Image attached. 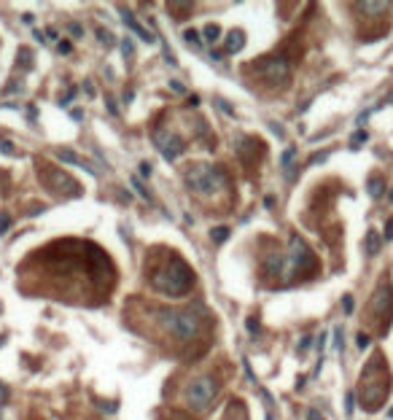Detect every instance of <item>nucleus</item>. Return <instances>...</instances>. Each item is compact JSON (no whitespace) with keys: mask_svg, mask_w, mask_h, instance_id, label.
Masks as SVG:
<instances>
[{"mask_svg":"<svg viewBox=\"0 0 393 420\" xmlns=\"http://www.w3.org/2000/svg\"><path fill=\"white\" fill-rule=\"evenodd\" d=\"M216 105H218V108H221V111L226 113V116H235V108H232V105H226V100H221V97H218V100H216Z\"/></svg>","mask_w":393,"mask_h":420,"instance_id":"32","label":"nucleus"},{"mask_svg":"<svg viewBox=\"0 0 393 420\" xmlns=\"http://www.w3.org/2000/svg\"><path fill=\"white\" fill-rule=\"evenodd\" d=\"M145 278L148 285L162 296L181 299L194 288V270L183 262L178 251H164L162 256H151V264L145 262Z\"/></svg>","mask_w":393,"mask_h":420,"instance_id":"2","label":"nucleus"},{"mask_svg":"<svg viewBox=\"0 0 393 420\" xmlns=\"http://www.w3.org/2000/svg\"><path fill=\"white\" fill-rule=\"evenodd\" d=\"M183 38H186V43L202 46V38H199V32H197V30H183Z\"/></svg>","mask_w":393,"mask_h":420,"instance_id":"21","label":"nucleus"},{"mask_svg":"<svg viewBox=\"0 0 393 420\" xmlns=\"http://www.w3.org/2000/svg\"><path fill=\"white\" fill-rule=\"evenodd\" d=\"M224 46H226V51H229V54L243 51V49H245V32H243V30H229V32H226V38H224Z\"/></svg>","mask_w":393,"mask_h":420,"instance_id":"13","label":"nucleus"},{"mask_svg":"<svg viewBox=\"0 0 393 420\" xmlns=\"http://www.w3.org/2000/svg\"><path fill=\"white\" fill-rule=\"evenodd\" d=\"M170 86H172V92H178V95H183V92H186L181 81H170Z\"/></svg>","mask_w":393,"mask_h":420,"instance_id":"42","label":"nucleus"},{"mask_svg":"<svg viewBox=\"0 0 393 420\" xmlns=\"http://www.w3.org/2000/svg\"><path fill=\"white\" fill-rule=\"evenodd\" d=\"M380 243H383V237H380L377 232L372 229L369 235H366V253H369V256H375V253L380 251Z\"/></svg>","mask_w":393,"mask_h":420,"instance_id":"15","label":"nucleus"},{"mask_svg":"<svg viewBox=\"0 0 393 420\" xmlns=\"http://www.w3.org/2000/svg\"><path fill=\"white\" fill-rule=\"evenodd\" d=\"M100 410L108 412V415H113V412H119V404L116 402H103V404H100Z\"/></svg>","mask_w":393,"mask_h":420,"instance_id":"31","label":"nucleus"},{"mask_svg":"<svg viewBox=\"0 0 393 420\" xmlns=\"http://www.w3.org/2000/svg\"><path fill=\"white\" fill-rule=\"evenodd\" d=\"M364 321H366V326H375V331L380 337L388 334V329L393 323V285L388 280H383L380 288L372 294L369 304H366Z\"/></svg>","mask_w":393,"mask_h":420,"instance_id":"6","label":"nucleus"},{"mask_svg":"<svg viewBox=\"0 0 393 420\" xmlns=\"http://www.w3.org/2000/svg\"><path fill=\"white\" fill-rule=\"evenodd\" d=\"M353 410H356V393L348 391V396H345V415H353Z\"/></svg>","mask_w":393,"mask_h":420,"instance_id":"19","label":"nucleus"},{"mask_svg":"<svg viewBox=\"0 0 393 420\" xmlns=\"http://www.w3.org/2000/svg\"><path fill=\"white\" fill-rule=\"evenodd\" d=\"M388 199H391V202H393V189H391V191H388Z\"/></svg>","mask_w":393,"mask_h":420,"instance_id":"49","label":"nucleus"},{"mask_svg":"<svg viewBox=\"0 0 393 420\" xmlns=\"http://www.w3.org/2000/svg\"><path fill=\"white\" fill-rule=\"evenodd\" d=\"M267 420H275V418H272V412H267Z\"/></svg>","mask_w":393,"mask_h":420,"instance_id":"50","label":"nucleus"},{"mask_svg":"<svg viewBox=\"0 0 393 420\" xmlns=\"http://www.w3.org/2000/svg\"><path fill=\"white\" fill-rule=\"evenodd\" d=\"M132 97H135V92L127 89V92H124V103H132Z\"/></svg>","mask_w":393,"mask_h":420,"instance_id":"46","label":"nucleus"},{"mask_svg":"<svg viewBox=\"0 0 393 420\" xmlns=\"http://www.w3.org/2000/svg\"><path fill=\"white\" fill-rule=\"evenodd\" d=\"M202 35H205V41H208V43H213V41L221 38V27H218V24H208V27L202 30Z\"/></svg>","mask_w":393,"mask_h":420,"instance_id":"18","label":"nucleus"},{"mask_svg":"<svg viewBox=\"0 0 393 420\" xmlns=\"http://www.w3.org/2000/svg\"><path fill=\"white\" fill-rule=\"evenodd\" d=\"M334 348L342 350V326H337V329H334Z\"/></svg>","mask_w":393,"mask_h":420,"instance_id":"37","label":"nucleus"},{"mask_svg":"<svg viewBox=\"0 0 393 420\" xmlns=\"http://www.w3.org/2000/svg\"><path fill=\"white\" fill-rule=\"evenodd\" d=\"M315 270H318L315 253L307 248V243L299 235H291L288 251H285V285L294 283L299 275H312Z\"/></svg>","mask_w":393,"mask_h":420,"instance_id":"7","label":"nucleus"},{"mask_svg":"<svg viewBox=\"0 0 393 420\" xmlns=\"http://www.w3.org/2000/svg\"><path fill=\"white\" fill-rule=\"evenodd\" d=\"M388 393H391L388 366H385L383 353H375L369 358V364L364 366L361 380H358V399H361V407L366 412H377L385 404Z\"/></svg>","mask_w":393,"mask_h":420,"instance_id":"3","label":"nucleus"},{"mask_svg":"<svg viewBox=\"0 0 393 420\" xmlns=\"http://www.w3.org/2000/svg\"><path fill=\"white\" fill-rule=\"evenodd\" d=\"M256 70H259V76L269 84H283V81H288V76H291V68L283 57H264L262 62L256 65Z\"/></svg>","mask_w":393,"mask_h":420,"instance_id":"9","label":"nucleus"},{"mask_svg":"<svg viewBox=\"0 0 393 420\" xmlns=\"http://www.w3.org/2000/svg\"><path fill=\"white\" fill-rule=\"evenodd\" d=\"M145 321L154 329L159 339L170 345L172 350L191 348L194 342H202L208 334L210 315L202 304H191V307H148L145 310Z\"/></svg>","mask_w":393,"mask_h":420,"instance_id":"1","label":"nucleus"},{"mask_svg":"<svg viewBox=\"0 0 393 420\" xmlns=\"http://www.w3.org/2000/svg\"><path fill=\"white\" fill-rule=\"evenodd\" d=\"M369 194L375 197V199H380V197L385 194V183H383V178H380V175H375V178L369 181Z\"/></svg>","mask_w":393,"mask_h":420,"instance_id":"16","label":"nucleus"},{"mask_svg":"<svg viewBox=\"0 0 393 420\" xmlns=\"http://www.w3.org/2000/svg\"><path fill=\"white\" fill-rule=\"evenodd\" d=\"M353 8H356L358 14H366V16H380L391 8V3H383V0H380V3H369V0H366V3H356Z\"/></svg>","mask_w":393,"mask_h":420,"instance_id":"14","label":"nucleus"},{"mask_svg":"<svg viewBox=\"0 0 393 420\" xmlns=\"http://www.w3.org/2000/svg\"><path fill=\"white\" fill-rule=\"evenodd\" d=\"M366 138H369V135H366L364 130H358L356 135L350 138V148H358V145H361V143H366Z\"/></svg>","mask_w":393,"mask_h":420,"instance_id":"23","label":"nucleus"},{"mask_svg":"<svg viewBox=\"0 0 393 420\" xmlns=\"http://www.w3.org/2000/svg\"><path fill=\"white\" fill-rule=\"evenodd\" d=\"M245 329H248V334H251V337H256L259 331H262V326H259L256 318H245Z\"/></svg>","mask_w":393,"mask_h":420,"instance_id":"22","label":"nucleus"},{"mask_svg":"<svg viewBox=\"0 0 393 420\" xmlns=\"http://www.w3.org/2000/svg\"><path fill=\"white\" fill-rule=\"evenodd\" d=\"M19 89V84L14 81V84H8V86H5V89H3V95H11V92H16Z\"/></svg>","mask_w":393,"mask_h":420,"instance_id":"43","label":"nucleus"},{"mask_svg":"<svg viewBox=\"0 0 393 420\" xmlns=\"http://www.w3.org/2000/svg\"><path fill=\"white\" fill-rule=\"evenodd\" d=\"M326 159H329V151H321V154L310 156V164H321V162H326Z\"/></svg>","mask_w":393,"mask_h":420,"instance_id":"34","label":"nucleus"},{"mask_svg":"<svg viewBox=\"0 0 393 420\" xmlns=\"http://www.w3.org/2000/svg\"><path fill=\"white\" fill-rule=\"evenodd\" d=\"M369 342H372V337L366 334V331H361V334L356 337V345H358V348H361V350H366V348H369Z\"/></svg>","mask_w":393,"mask_h":420,"instance_id":"27","label":"nucleus"},{"mask_svg":"<svg viewBox=\"0 0 393 420\" xmlns=\"http://www.w3.org/2000/svg\"><path fill=\"white\" fill-rule=\"evenodd\" d=\"M8 229H11V216H5V213H0V235H5Z\"/></svg>","mask_w":393,"mask_h":420,"instance_id":"29","label":"nucleus"},{"mask_svg":"<svg viewBox=\"0 0 393 420\" xmlns=\"http://www.w3.org/2000/svg\"><path fill=\"white\" fill-rule=\"evenodd\" d=\"M183 181H186V189L199 199H216L221 194H229V178L216 164H205V162L189 164L183 170Z\"/></svg>","mask_w":393,"mask_h":420,"instance_id":"4","label":"nucleus"},{"mask_svg":"<svg viewBox=\"0 0 393 420\" xmlns=\"http://www.w3.org/2000/svg\"><path fill=\"white\" fill-rule=\"evenodd\" d=\"M307 420H326L318 410H307Z\"/></svg>","mask_w":393,"mask_h":420,"instance_id":"40","label":"nucleus"},{"mask_svg":"<svg viewBox=\"0 0 393 420\" xmlns=\"http://www.w3.org/2000/svg\"><path fill=\"white\" fill-rule=\"evenodd\" d=\"M57 49H59V54H70V51H73V46H70V41H59Z\"/></svg>","mask_w":393,"mask_h":420,"instance_id":"38","label":"nucleus"},{"mask_svg":"<svg viewBox=\"0 0 393 420\" xmlns=\"http://www.w3.org/2000/svg\"><path fill=\"white\" fill-rule=\"evenodd\" d=\"M49 189H54V191H68L70 197H78L81 194V189H78V183L73 181L70 175H65L62 170H51V175H49Z\"/></svg>","mask_w":393,"mask_h":420,"instance_id":"10","label":"nucleus"},{"mask_svg":"<svg viewBox=\"0 0 393 420\" xmlns=\"http://www.w3.org/2000/svg\"><path fill=\"white\" fill-rule=\"evenodd\" d=\"M342 310L348 312V315L353 312V296H342Z\"/></svg>","mask_w":393,"mask_h":420,"instance_id":"39","label":"nucleus"},{"mask_svg":"<svg viewBox=\"0 0 393 420\" xmlns=\"http://www.w3.org/2000/svg\"><path fill=\"white\" fill-rule=\"evenodd\" d=\"M383 240H393V218L385 221V232H383Z\"/></svg>","mask_w":393,"mask_h":420,"instance_id":"36","label":"nucleus"},{"mask_svg":"<svg viewBox=\"0 0 393 420\" xmlns=\"http://www.w3.org/2000/svg\"><path fill=\"white\" fill-rule=\"evenodd\" d=\"M218 391H221V383H218L213 375L191 377L189 383L183 385V391H181V404H183L186 412L202 415V412L213 404V399L218 396Z\"/></svg>","mask_w":393,"mask_h":420,"instance_id":"5","label":"nucleus"},{"mask_svg":"<svg viewBox=\"0 0 393 420\" xmlns=\"http://www.w3.org/2000/svg\"><path fill=\"white\" fill-rule=\"evenodd\" d=\"M132 189H137V194H140L143 199H151V194H148V189L140 183V178H132Z\"/></svg>","mask_w":393,"mask_h":420,"instance_id":"25","label":"nucleus"},{"mask_svg":"<svg viewBox=\"0 0 393 420\" xmlns=\"http://www.w3.org/2000/svg\"><path fill=\"white\" fill-rule=\"evenodd\" d=\"M57 159H59V162H65V164H76V167H84L92 178H100V170H97L92 162H86L84 156H78L76 151H68V148H65V151H57Z\"/></svg>","mask_w":393,"mask_h":420,"instance_id":"11","label":"nucleus"},{"mask_svg":"<svg viewBox=\"0 0 393 420\" xmlns=\"http://www.w3.org/2000/svg\"><path fill=\"white\" fill-rule=\"evenodd\" d=\"M0 151H3L5 156H16V148H14L11 140H0Z\"/></svg>","mask_w":393,"mask_h":420,"instance_id":"26","label":"nucleus"},{"mask_svg":"<svg viewBox=\"0 0 393 420\" xmlns=\"http://www.w3.org/2000/svg\"><path fill=\"white\" fill-rule=\"evenodd\" d=\"M189 105H191V108H197V105H199V97L191 95V97H189Z\"/></svg>","mask_w":393,"mask_h":420,"instance_id":"48","label":"nucleus"},{"mask_svg":"<svg viewBox=\"0 0 393 420\" xmlns=\"http://www.w3.org/2000/svg\"><path fill=\"white\" fill-rule=\"evenodd\" d=\"M0 310H3V304H0Z\"/></svg>","mask_w":393,"mask_h":420,"instance_id":"51","label":"nucleus"},{"mask_svg":"<svg viewBox=\"0 0 393 420\" xmlns=\"http://www.w3.org/2000/svg\"><path fill=\"white\" fill-rule=\"evenodd\" d=\"M97 38H100V43H105V46H113V35H111V30H103V27H97Z\"/></svg>","mask_w":393,"mask_h":420,"instance_id":"24","label":"nucleus"},{"mask_svg":"<svg viewBox=\"0 0 393 420\" xmlns=\"http://www.w3.org/2000/svg\"><path fill=\"white\" fill-rule=\"evenodd\" d=\"M70 116L76 119V122H81V119H84V111H78V108H76V111H70Z\"/></svg>","mask_w":393,"mask_h":420,"instance_id":"45","label":"nucleus"},{"mask_svg":"<svg viewBox=\"0 0 393 420\" xmlns=\"http://www.w3.org/2000/svg\"><path fill=\"white\" fill-rule=\"evenodd\" d=\"M226 237H229V226H213V229H210V240H213V243H224Z\"/></svg>","mask_w":393,"mask_h":420,"instance_id":"17","label":"nucleus"},{"mask_svg":"<svg viewBox=\"0 0 393 420\" xmlns=\"http://www.w3.org/2000/svg\"><path fill=\"white\" fill-rule=\"evenodd\" d=\"M294 156H296V148H294V145H291V148H285V151H283V156H280V164H283L285 170L291 167V159H294Z\"/></svg>","mask_w":393,"mask_h":420,"instance_id":"20","label":"nucleus"},{"mask_svg":"<svg viewBox=\"0 0 393 420\" xmlns=\"http://www.w3.org/2000/svg\"><path fill=\"white\" fill-rule=\"evenodd\" d=\"M122 54L127 57V59H132V54H135V49H132V41L127 38V41H122Z\"/></svg>","mask_w":393,"mask_h":420,"instance_id":"30","label":"nucleus"},{"mask_svg":"<svg viewBox=\"0 0 393 420\" xmlns=\"http://www.w3.org/2000/svg\"><path fill=\"white\" fill-rule=\"evenodd\" d=\"M19 57H22V62H24V68H32V62H30V59H32V54H30V51L27 49H19Z\"/></svg>","mask_w":393,"mask_h":420,"instance_id":"33","label":"nucleus"},{"mask_svg":"<svg viewBox=\"0 0 393 420\" xmlns=\"http://www.w3.org/2000/svg\"><path fill=\"white\" fill-rule=\"evenodd\" d=\"M122 19H124L127 30H132V32H135V35H140V38H143V41H145V43H156V41H159V38H156V32L145 30V27H143V24H140V22H137V19H135V16H132V14H130V11H124V16H122Z\"/></svg>","mask_w":393,"mask_h":420,"instance_id":"12","label":"nucleus"},{"mask_svg":"<svg viewBox=\"0 0 393 420\" xmlns=\"http://www.w3.org/2000/svg\"><path fill=\"white\" fill-rule=\"evenodd\" d=\"M310 345H312V339H310V337H304L302 342H299V353H304V350L310 348Z\"/></svg>","mask_w":393,"mask_h":420,"instance_id":"41","label":"nucleus"},{"mask_svg":"<svg viewBox=\"0 0 393 420\" xmlns=\"http://www.w3.org/2000/svg\"><path fill=\"white\" fill-rule=\"evenodd\" d=\"M154 145H156L159 154H162L164 162H175V159L186 151L183 138H178L175 132H170V130H154Z\"/></svg>","mask_w":393,"mask_h":420,"instance_id":"8","label":"nucleus"},{"mask_svg":"<svg viewBox=\"0 0 393 420\" xmlns=\"http://www.w3.org/2000/svg\"><path fill=\"white\" fill-rule=\"evenodd\" d=\"M137 167H140V175H143V178H151V172H154V167H151V162H140Z\"/></svg>","mask_w":393,"mask_h":420,"instance_id":"35","label":"nucleus"},{"mask_svg":"<svg viewBox=\"0 0 393 420\" xmlns=\"http://www.w3.org/2000/svg\"><path fill=\"white\" fill-rule=\"evenodd\" d=\"M105 103H108V111H111V113H113V116H116V113H119V111H116V105H113V100H111V97H108V100H105Z\"/></svg>","mask_w":393,"mask_h":420,"instance_id":"47","label":"nucleus"},{"mask_svg":"<svg viewBox=\"0 0 393 420\" xmlns=\"http://www.w3.org/2000/svg\"><path fill=\"white\" fill-rule=\"evenodd\" d=\"M84 92H86V95H89V97H95V86H92L89 81L84 84Z\"/></svg>","mask_w":393,"mask_h":420,"instance_id":"44","label":"nucleus"},{"mask_svg":"<svg viewBox=\"0 0 393 420\" xmlns=\"http://www.w3.org/2000/svg\"><path fill=\"white\" fill-rule=\"evenodd\" d=\"M68 32H70V35H76V38H84V27L78 22H68Z\"/></svg>","mask_w":393,"mask_h":420,"instance_id":"28","label":"nucleus"}]
</instances>
